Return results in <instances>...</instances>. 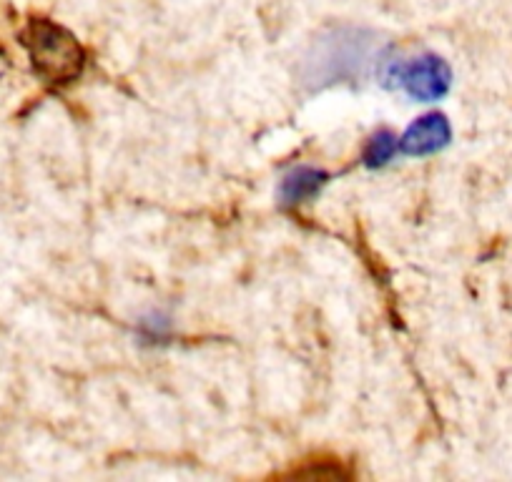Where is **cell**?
Masks as SVG:
<instances>
[{"instance_id": "4", "label": "cell", "mask_w": 512, "mask_h": 482, "mask_svg": "<svg viewBox=\"0 0 512 482\" xmlns=\"http://www.w3.org/2000/svg\"><path fill=\"white\" fill-rule=\"evenodd\" d=\"M450 121L442 113H427L405 131L400 146L407 156H427L450 144Z\"/></svg>"}, {"instance_id": "5", "label": "cell", "mask_w": 512, "mask_h": 482, "mask_svg": "<svg viewBox=\"0 0 512 482\" xmlns=\"http://www.w3.org/2000/svg\"><path fill=\"white\" fill-rule=\"evenodd\" d=\"M327 184V174L312 166H299V169L289 171L279 186V199L284 206H299L312 201L319 191Z\"/></svg>"}, {"instance_id": "3", "label": "cell", "mask_w": 512, "mask_h": 482, "mask_svg": "<svg viewBox=\"0 0 512 482\" xmlns=\"http://www.w3.org/2000/svg\"><path fill=\"white\" fill-rule=\"evenodd\" d=\"M379 76H382L384 86H402L415 101H440L450 91L452 83L450 66L432 53L410 58V61L407 58H384Z\"/></svg>"}, {"instance_id": "1", "label": "cell", "mask_w": 512, "mask_h": 482, "mask_svg": "<svg viewBox=\"0 0 512 482\" xmlns=\"http://www.w3.org/2000/svg\"><path fill=\"white\" fill-rule=\"evenodd\" d=\"M374 38L362 31H334L317 41L304 63V81L312 88L352 81L364 73L372 58Z\"/></svg>"}, {"instance_id": "6", "label": "cell", "mask_w": 512, "mask_h": 482, "mask_svg": "<svg viewBox=\"0 0 512 482\" xmlns=\"http://www.w3.org/2000/svg\"><path fill=\"white\" fill-rule=\"evenodd\" d=\"M397 154V136L392 131H377L372 139L367 141V149H364V164L377 169L384 166L387 161H392V156Z\"/></svg>"}, {"instance_id": "2", "label": "cell", "mask_w": 512, "mask_h": 482, "mask_svg": "<svg viewBox=\"0 0 512 482\" xmlns=\"http://www.w3.org/2000/svg\"><path fill=\"white\" fill-rule=\"evenodd\" d=\"M23 43L31 53L33 68L48 83L61 86V83L76 81L86 66V53L76 36L51 21H33L23 33Z\"/></svg>"}]
</instances>
